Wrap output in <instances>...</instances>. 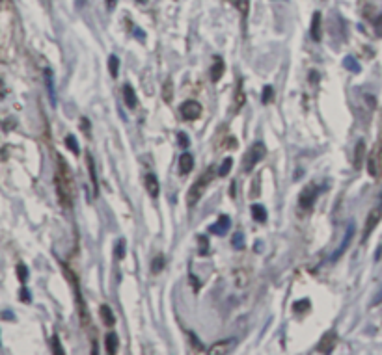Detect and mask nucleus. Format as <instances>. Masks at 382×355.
Listing matches in <instances>:
<instances>
[{
  "mask_svg": "<svg viewBox=\"0 0 382 355\" xmlns=\"http://www.w3.org/2000/svg\"><path fill=\"white\" fill-rule=\"evenodd\" d=\"M2 95H6V86H4V82L0 80V97Z\"/></svg>",
  "mask_w": 382,
  "mask_h": 355,
  "instance_id": "nucleus-46",
  "label": "nucleus"
},
{
  "mask_svg": "<svg viewBox=\"0 0 382 355\" xmlns=\"http://www.w3.org/2000/svg\"><path fill=\"white\" fill-rule=\"evenodd\" d=\"M64 270H66L67 277H69V281H71V285H73V290H75V296H77V307H79V315H81L82 325H88V322H90V316H88V310H86V307H84V300H82L81 288H79V281H77L75 274H71V270L67 268V266H64Z\"/></svg>",
  "mask_w": 382,
  "mask_h": 355,
  "instance_id": "nucleus-5",
  "label": "nucleus"
},
{
  "mask_svg": "<svg viewBox=\"0 0 382 355\" xmlns=\"http://www.w3.org/2000/svg\"><path fill=\"white\" fill-rule=\"evenodd\" d=\"M192 168H194V158H192L190 153H183L181 156H179V170H181L183 175H186V173H190Z\"/></svg>",
  "mask_w": 382,
  "mask_h": 355,
  "instance_id": "nucleus-18",
  "label": "nucleus"
},
{
  "mask_svg": "<svg viewBox=\"0 0 382 355\" xmlns=\"http://www.w3.org/2000/svg\"><path fill=\"white\" fill-rule=\"evenodd\" d=\"M101 318H103V322H105L108 327H112V325L116 324V318H114V315H112V310L108 305L101 307Z\"/></svg>",
  "mask_w": 382,
  "mask_h": 355,
  "instance_id": "nucleus-25",
  "label": "nucleus"
},
{
  "mask_svg": "<svg viewBox=\"0 0 382 355\" xmlns=\"http://www.w3.org/2000/svg\"><path fill=\"white\" fill-rule=\"evenodd\" d=\"M380 218H382V208H380V206H377V208H373L371 212L367 214L366 227H364V235H362L364 240H367V238H369V235H371L373 231H375V227L378 225V221H380Z\"/></svg>",
  "mask_w": 382,
  "mask_h": 355,
  "instance_id": "nucleus-8",
  "label": "nucleus"
},
{
  "mask_svg": "<svg viewBox=\"0 0 382 355\" xmlns=\"http://www.w3.org/2000/svg\"><path fill=\"white\" fill-rule=\"evenodd\" d=\"M242 105H244V91H242V82H239V90H237V95H235V108H237V112L241 110Z\"/></svg>",
  "mask_w": 382,
  "mask_h": 355,
  "instance_id": "nucleus-33",
  "label": "nucleus"
},
{
  "mask_svg": "<svg viewBox=\"0 0 382 355\" xmlns=\"http://www.w3.org/2000/svg\"><path fill=\"white\" fill-rule=\"evenodd\" d=\"M86 164H88V171H90V180L91 186H93V195H99V179H97V170H96V162H93V156L88 155L86 156Z\"/></svg>",
  "mask_w": 382,
  "mask_h": 355,
  "instance_id": "nucleus-14",
  "label": "nucleus"
},
{
  "mask_svg": "<svg viewBox=\"0 0 382 355\" xmlns=\"http://www.w3.org/2000/svg\"><path fill=\"white\" fill-rule=\"evenodd\" d=\"M21 298H23V301H25V303H30V301H32V296H30V292L26 290V286H23V288H21Z\"/></svg>",
  "mask_w": 382,
  "mask_h": 355,
  "instance_id": "nucleus-41",
  "label": "nucleus"
},
{
  "mask_svg": "<svg viewBox=\"0 0 382 355\" xmlns=\"http://www.w3.org/2000/svg\"><path fill=\"white\" fill-rule=\"evenodd\" d=\"M146 190L147 195H151L153 199L159 197V192H161V184H159V179L155 175H147L146 177Z\"/></svg>",
  "mask_w": 382,
  "mask_h": 355,
  "instance_id": "nucleus-17",
  "label": "nucleus"
},
{
  "mask_svg": "<svg viewBox=\"0 0 382 355\" xmlns=\"http://www.w3.org/2000/svg\"><path fill=\"white\" fill-rule=\"evenodd\" d=\"M246 285H248V272L246 270H237L235 272V286L244 288Z\"/></svg>",
  "mask_w": 382,
  "mask_h": 355,
  "instance_id": "nucleus-27",
  "label": "nucleus"
},
{
  "mask_svg": "<svg viewBox=\"0 0 382 355\" xmlns=\"http://www.w3.org/2000/svg\"><path fill=\"white\" fill-rule=\"evenodd\" d=\"M0 2H2V0H0Z\"/></svg>",
  "mask_w": 382,
  "mask_h": 355,
  "instance_id": "nucleus-49",
  "label": "nucleus"
},
{
  "mask_svg": "<svg viewBox=\"0 0 382 355\" xmlns=\"http://www.w3.org/2000/svg\"><path fill=\"white\" fill-rule=\"evenodd\" d=\"M250 212H252V218H254L257 223H265L266 221V210L263 205H252Z\"/></svg>",
  "mask_w": 382,
  "mask_h": 355,
  "instance_id": "nucleus-21",
  "label": "nucleus"
},
{
  "mask_svg": "<svg viewBox=\"0 0 382 355\" xmlns=\"http://www.w3.org/2000/svg\"><path fill=\"white\" fill-rule=\"evenodd\" d=\"M66 147L73 153V155H79V153H81V147H79V141H77L75 136H66Z\"/></svg>",
  "mask_w": 382,
  "mask_h": 355,
  "instance_id": "nucleus-28",
  "label": "nucleus"
},
{
  "mask_svg": "<svg viewBox=\"0 0 382 355\" xmlns=\"http://www.w3.org/2000/svg\"><path fill=\"white\" fill-rule=\"evenodd\" d=\"M162 268H164V257L157 255L155 259H153V262H151V270H153V274H161Z\"/></svg>",
  "mask_w": 382,
  "mask_h": 355,
  "instance_id": "nucleus-31",
  "label": "nucleus"
},
{
  "mask_svg": "<svg viewBox=\"0 0 382 355\" xmlns=\"http://www.w3.org/2000/svg\"><path fill=\"white\" fill-rule=\"evenodd\" d=\"M108 73H110L112 78H118V73H120V58L116 54H110L108 58Z\"/></svg>",
  "mask_w": 382,
  "mask_h": 355,
  "instance_id": "nucleus-24",
  "label": "nucleus"
},
{
  "mask_svg": "<svg viewBox=\"0 0 382 355\" xmlns=\"http://www.w3.org/2000/svg\"><path fill=\"white\" fill-rule=\"evenodd\" d=\"M56 194L60 199L64 208H71L73 206V197H75V180H73V173H71L67 162L58 156V168H56Z\"/></svg>",
  "mask_w": 382,
  "mask_h": 355,
  "instance_id": "nucleus-1",
  "label": "nucleus"
},
{
  "mask_svg": "<svg viewBox=\"0 0 382 355\" xmlns=\"http://www.w3.org/2000/svg\"><path fill=\"white\" fill-rule=\"evenodd\" d=\"M45 80H47V90H49V97L50 100H52V105L56 102L54 99V84H52V73H50L49 69L45 71Z\"/></svg>",
  "mask_w": 382,
  "mask_h": 355,
  "instance_id": "nucleus-29",
  "label": "nucleus"
},
{
  "mask_svg": "<svg viewBox=\"0 0 382 355\" xmlns=\"http://www.w3.org/2000/svg\"><path fill=\"white\" fill-rule=\"evenodd\" d=\"M265 155H266V147L263 145L261 141H256V143L250 147L248 155L244 156V171H246V173H250L252 168H254L256 164H259V162L265 158Z\"/></svg>",
  "mask_w": 382,
  "mask_h": 355,
  "instance_id": "nucleus-3",
  "label": "nucleus"
},
{
  "mask_svg": "<svg viewBox=\"0 0 382 355\" xmlns=\"http://www.w3.org/2000/svg\"><path fill=\"white\" fill-rule=\"evenodd\" d=\"M177 138H179V145H181L183 149H186V147H188V138H186L185 132H179V134H177Z\"/></svg>",
  "mask_w": 382,
  "mask_h": 355,
  "instance_id": "nucleus-40",
  "label": "nucleus"
},
{
  "mask_svg": "<svg viewBox=\"0 0 382 355\" xmlns=\"http://www.w3.org/2000/svg\"><path fill=\"white\" fill-rule=\"evenodd\" d=\"M230 227H232V218H230L227 214H222L220 218L216 220L215 225L209 227V231H211L213 235H216V236H224V235H227Z\"/></svg>",
  "mask_w": 382,
  "mask_h": 355,
  "instance_id": "nucleus-11",
  "label": "nucleus"
},
{
  "mask_svg": "<svg viewBox=\"0 0 382 355\" xmlns=\"http://www.w3.org/2000/svg\"><path fill=\"white\" fill-rule=\"evenodd\" d=\"M171 99H174V82L168 78V80L164 82V86H162V100L170 105Z\"/></svg>",
  "mask_w": 382,
  "mask_h": 355,
  "instance_id": "nucleus-23",
  "label": "nucleus"
},
{
  "mask_svg": "<svg viewBox=\"0 0 382 355\" xmlns=\"http://www.w3.org/2000/svg\"><path fill=\"white\" fill-rule=\"evenodd\" d=\"M135 35H136V37H138L140 41H144V34H142L140 28H135Z\"/></svg>",
  "mask_w": 382,
  "mask_h": 355,
  "instance_id": "nucleus-45",
  "label": "nucleus"
},
{
  "mask_svg": "<svg viewBox=\"0 0 382 355\" xmlns=\"http://www.w3.org/2000/svg\"><path fill=\"white\" fill-rule=\"evenodd\" d=\"M232 164H233V160H232V158H226V160L222 162L220 170H218V175H220V177H226L227 173L232 171Z\"/></svg>",
  "mask_w": 382,
  "mask_h": 355,
  "instance_id": "nucleus-35",
  "label": "nucleus"
},
{
  "mask_svg": "<svg viewBox=\"0 0 382 355\" xmlns=\"http://www.w3.org/2000/svg\"><path fill=\"white\" fill-rule=\"evenodd\" d=\"M222 75H224V61H222L220 58H216L215 64H213V67H211V71H209V76H211L213 82H218Z\"/></svg>",
  "mask_w": 382,
  "mask_h": 355,
  "instance_id": "nucleus-20",
  "label": "nucleus"
},
{
  "mask_svg": "<svg viewBox=\"0 0 382 355\" xmlns=\"http://www.w3.org/2000/svg\"><path fill=\"white\" fill-rule=\"evenodd\" d=\"M364 158H366V141L360 140L356 143V149H354V170H362Z\"/></svg>",
  "mask_w": 382,
  "mask_h": 355,
  "instance_id": "nucleus-16",
  "label": "nucleus"
},
{
  "mask_svg": "<svg viewBox=\"0 0 382 355\" xmlns=\"http://www.w3.org/2000/svg\"><path fill=\"white\" fill-rule=\"evenodd\" d=\"M123 99H125V105L129 110H135L136 106H138V99H136V93L131 84L123 86Z\"/></svg>",
  "mask_w": 382,
  "mask_h": 355,
  "instance_id": "nucleus-15",
  "label": "nucleus"
},
{
  "mask_svg": "<svg viewBox=\"0 0 382 355\" xmlns=\"http://www.w3.org/2000/svg\"><path fill=\"white\" fill-rule=\"evenodd\" d=\"M105 344H106V353H108V355H116L118 346H120V339H118V335L114 333V331H110V333L106 335Z\"/></svg>",
  "mask_w": 382,
  "mask_h": 355,
  "instance_id": "nucleus-19",
  "label": "nucleus"
},
{
  "mask_svg": "<svg viewBox=\"0 0 382 355\" xmlns=\"http://www.w3.org/2000/svg\"><path fill=\"white\" fill-rule=\"evenodd\" d=\"M198 244H200V257H205L207 251H209V240L205 236H198Z\"/></svg>",
  "mask_w": 382,
  "mask_h": 355,
  "instance_id": "nucleus-34",
  "label": "nucleus"
},
{
  "mask_svg": "<svg viewBox=\"0 0 382 355\" xmlns=\"http://www.w3.org/2000/svg\"><path fill=\"white\" fill-rule=\"evenodd\" d=\"M375 30L378 35H382V15H378V19H375Z\"/></svg>",
  "mask_w": 382,
  "mask_h": 355,
  "instance_id": "nucleus-42",
  "label": "nucleus"
},
{
  "mask_svg": "<svg viewBox=\"0 0 382 355\" xmlns=\"http://www.w3.org/2000/svg\"><path fill=\"white\" fill-rule=\"evenodd\" d=\"M380 303H382V290L378 292L377 296H375V301H373V307H375V305H380Z\"/></svg>",
  "mask_w": 382,
  "mask_h": 355,
  "instance_id": "nucleus-44",
  "label": "nucleus"
},
{
  "mask_svg": "<svg viewBox=\"0 0 382 355\" xmlns=\"http://www.w3.org/2000/svg\"><path fill=\"white\" fill-rule=\"evenodd\" d=\"M367 171L373 179H378L382 177V145L377 143L373 147V151L369 153V158H367Z\"/></svg>",
  "mask_w": 382,
  "mask_h": 355,
  "instance_id": "nucleus-4",
  "label": "nucleus"
},
{
  "mask_svg": "<svg viewBox=\"0 0 382 355\" xmlns=\"http://www.w3.org/2000/svg\"><path fill=\"white\" fill-rule=\"evenodd\" d=\"M312 309V303H310V300H298L293 303V310L297 312V315H306L308 310Z\"/></svg>",
  "mask_w": 382,
  "mask_h": 355,
  "instance_id": "nucleus-26",
  "label": "nucleus"
},
{
  "mask_svg": "<svg viewBox=\"0 0 382 355\" xmlns=\"http://www.w3.org/2000/svg\"><path fill=\"white\" fill-rule=\"evenodd\" d=\"M237 340L235 339H226V340H218L215 344L209 348V353L211 355H224V353H230V351L235 348Z\"/></svg>",
  "mask_w": 382,
  "mask_h": 355,
  "instance_id": "nucleus-9",
  "label": "nucleus"
},
{
  "mask_svg": "<svg viewBox=\"0 0 382 355\" xmlns=\"http://www.w3.org/2000/svg\"><path fill=\"white\" fill-rule=\"evenodd\" d=\"M343 67L347 71H351V73H360L362 71V67H360V64L356 61L354 56H345L343 58Z\"/></svg>",
  "mask_w": 382,
  "mask_h": 355,
  "instance_id": "nucleus-22",
  "label": "nucleus"
},
{
  "mask_svg": "<svg viewBox=\"0 0 382 355\" xmlns=\"http://www.w3.org/2000/svg\"><path fill=\"white\" fill-rule=\"evenodd\" d=\"M352 236H354V225H352V223H349L347 233H345V238H343L341 245H339V247H337V249L332 253V257H330V260H332V262H336V260L349 249V245H351V242H352Z\"/></svg>",
  "mask_w": 382,
  "mask_h": 355,
  "instance_id": "nucleus-10",
  "label": "nucleus"
},
{
  "mask_svg": "<svg viewBox=\"0 0 382 355\" xmlns=\"http://www.w3.org/2000/svg\"><path fill=\"white\" fill-rule=\"evenodd\" d=\"M337 342V337L334 331H328L327 335L322 337L321 342H319V346H317V351L319 353H330V351L334 350V346H336Z\"/></svg>",
  "mask_w": 382,
  "mask_h": 355,
  "instance_id": "nucleus-12",
  "label": "nucleus"
},
{
  "mask_svg": "<svg viewBox=\"0 0 382 355\" xmlns=\"http://www.w3.org/2000/svg\"><path fill=\"white\" fill-rule=\"evenodd\" d=\"M114 6H116V0H108V10H114Z\"/></svg>",
  "mask_w": 382,
  "mask_h": 355,
  "instance_id": "nucleus-48",
  "label": "nucleus"
},
{
  "mask_svg": "<svg viewBox=\"0 0 382 355\" xmlns=\"http://www.w3.org/2000/svg\"><path fill=\"white\" fill-rule=\"evenodd\" d=\"M17 275H19V281L21 283H26V279H28V270H26L25 264H19L17 266Z\"/></svg>",
  "mask_w": 382,
  "mask_h": 355,
  "instance_id": "nucleus-37",
  "label": "nucleus"
},
{
  "mask_svg": "<svg viewBox=\"0 0 382 355\" xmlns=\"http://www.w3.org/2000/svg\"><path fill=\"white\" fill-rule=\"evenodd\" d=\"M52 353H56V355H58V353H64V348H62V346H60V339H58V337H52Z\"/></svg>",
  "mask_w": 382,
  "mask_h": 355,
  "instance_id": "nucleus-39",
  "label": "nucleus"
},
{
  "mask_svg": "<svg viewBox=\"0 0 382 355\" xmlns=\"http://www.w3.org/2000/svg\"><path fill=\"white\" fill-rule=\"evenodd\" d=\"M317 194H319V188H317L315 184H308L306 188L300 192V195H298V206H300V210H304V212L312 210L313 203H315V199H317Z\"/></svg>",
  "mask_w": 382,
  "mask_h": 355,
  "instance_id": "nucleus-6",
  "label": "nucleus"
},
{
  "mask_svg": "<svg viewBox=\"0 0 382 355\" xmlns=\"http://www.w3.org/2000/svg\"><path fill=\"white\" fill-rule=\"evenodd\" d=\"M248 4H250V0H235V6L239 8V11L242 13V17L248 15Z\"/></svg>",
  "mask_w": 382,
  "mask_h": 355,
  "instance_id": "nucleus-36",
  "label": "nucleus"
},
{
  "mask_svg": "<svg viewBox=\"0 0 382 355\" xmlns=\"http://www.w3.org/2000/svg\"><path fill=\"white\" fill-rule=\"evenodd\" d=\"M211 179H213V170H209V171H205V173H203V175H201L200 179H198L196 182L190 186V190H188V197H186V203H188V206L198 205V201L203 197V194H205L207 186H209Z\"/></svg>",
  "mask_w": 382,
  "mask_h": 355,
  "instance_id": "nucleus-2",
  "label": "nucleus"
},
{
  "mask_svg": "<svg viewBox=\"0 0 382 355\" xmlns=\"http://www.w3.org/2000/svg\"><path fill=\"white\" fill-rule=\"evenodd\" d=\"M232 245L239 251L244 249V245H246V244H244V235H242V233H235V235H233V238H232Z\"/></svg>",
  "mask_w": 382,
  "mask_h": 355,
  "instance_id": "nucleus-32",
  "label": "nucleus"
},
{
  "mask_svg": "<svg viewBox=\"0 0 382 355\" xmlns=\"http://www.w3.org/2000/svg\"><path fill=\"white\" fill-rule=\"evenodd\" d=\"M179 112H181V117L185 121H194L201 115L203 108H201V105L198 100H186V102H183L179 106Z\"/></svg>",
  "mask_w": 382,
  "mask_h": 355,
  "instance_id": "nucleus-7",
  "label": "nucleus"
},
{
  "mask_svg": "<svg viewBox=\"0 0 382 355\" xmlns=\"http://www.w3.org/2000/svg\"><path fill=\"white\" fill-rule=\"evenodd\" d=\"M321 23H322L321 11H315L312 17V26H310V35H312L313 41H321V37H322Z\"/></svg>",
  "mask_w": 382,
  "mask_h": 355,
  "instance_id": "nucleus-13",
  "label": "nucleus"
},
{
  "mask_svg": "<svg viewBox=\"0 0 382 355\" xmlns=\"http://www.w3.org/2000/svg\"><path fill=\"white\" fill-rule=\"evenodd\" d=\"M116 257H118V259H123V257H125V240H118V244H116Z\"/></svg>",
  "mask_w": 382,
  "mask_h": 355,
  "instance_id": "nucleus-38",
  "label": "nucleus"
},
{
  "mask_svg": "<svg viewBox=\"0 0 382 355\" xmlns=\"http://www.w3.org/2000/svg\"><path fill=\"white\" fill-rule=\"evenodd\" d=\"M190 283H194V286H196V290L200 288V285H198V279H196V277H194L192 274H190Z\"/></svg>",
  "mask_w": 382,
  "mask_h": 355,
  "instance_id": "nucleus-47",
  "label": "nucleus"
},
{
  "mask_svg": "<svg viewBox=\"0 0 382 355\" xmlns=\"http://www.w3.org/2000/svg\"><path fill=\"white\" fill-rule=\"evenodd\" d=\"M81 127H82V130H84V132H90V123H88V119H86V117H82V119H81Z\"/></svg>",
  "mask_w": 382,
  "mask_h": 355,
  "instance_id": "nucleus-43",
  "label": "nucleus"
},
{
  "mask_svg": "<svg viewBox=\"0 0 382 355\" xmlns=\"http://www.w3.org/2000/svg\"><path fill=\"white\" fill-rule=\"evenodd\" d=\"M272 99H274V90H272V86H265L261 93V102L263 105H269V102H272Z\"/></svg>",
  "mask_w": 382,
  "mask_h": 355,
  "instance_id": "nucleus-30",
  "label": "nucleus"
}]
</instances>
